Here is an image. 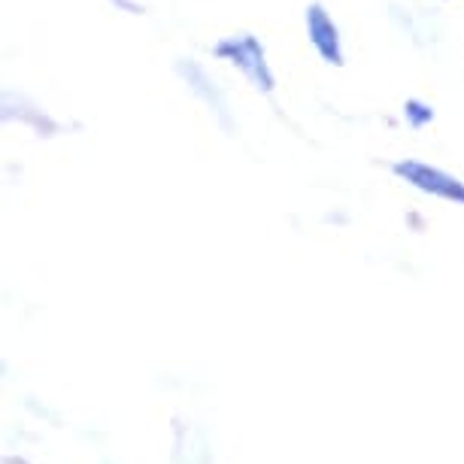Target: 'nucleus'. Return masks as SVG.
<instances>
[{"instance_id":"nucleus-2","label":"nucleus","mask_w":464,"mask_h":464,"mask_svg":"<svg viewBox=\"0 0 464 464\" xmlns=\"http://www.w3.org/2000/svg\"><path fill=\"white\" fill-rule=\"evenodd\" d=\"M392 170H395V177L401 182L413 186L416 191H422V195H431V198L450 200L455 207H464V182L459 177H452V173L434 168V164L416 161V159L398 161Z\"/></svg>"},{"instance_id":"nucleus-4","label":"nucleus","mask_w":464,"mask_h":464,"mask_svg":"<svg viewBox=\"0 0 464 464\" xmlns=\"http://www.w3.org/2000/svg\"><path fill=\"white\" fill-rule=\"evenodd\" d=\"M177 70H179L182 80H186L188 92H191V94H198V98L204 101L209 110L216 112L218 121H222L225 128H231V116H227V101H225V94L218 92V85H216L213 80H209L207 70L200 67V64H195V61H179Z\"/></svg>"},{"instance_id":"nucleus-6","label":"nucleus","mask_w":464,"mask_h":464,"mask_svg":"<svg viewBox=\"0 0 464 464\" xmlns=\"http://www.w3.org/2000/svg\"><path fill=\"white\" fill-rule=\"evenodd\" d=\"M112 4H116L121 13H130V15L143 13V6H140V4H134V0H112Z\"/></svg>"},{"instance_id":"nucleus-5","label":"nucleus","mask_w":464,"mask_h":464,"mask_svg":"<svg viewBox=\"0 0 464 464\" xmlns=\"http://www.w3.org/2000/svg\"><path fill=\"white\" fill-rule=\"evenodd\" d=\"M404 119H407V125H413V128H425V125H431L434 110L428 107L425 101L410 98V101L404 103Z\"/></svg>"},{"instance_id":"nucleus-1","label":"nucleus","mask_w":464,"mask_h":464,"mask_svg":"<svg viewBox=\"0 0 464 464\" xmlns=\"http://www.w3.org/2000/svg\"><path fill=\"white\" fill-rule=\"evenodd\" d=\"M216 58L227 61L231 67H237L246 80L256 85L261 94H270L276 89V76L267 64V52L252 34H237V37H225L216 43Z\"/></svg>"},{"instance_id":"nucleus-3","label":"nucleus","mask_w":464,"mask_h":464,"mask_svg":"<svg viewBox=\"0 0 464 464\" xmlns=\"http://www.w3.org/2000/svg\"><path fill=\"white\" fill-rule=\"evenodd\" d=\"M304 24H306L310 46L319 52V58L325 61V64H334V67L343 64V40H340V28H337V22L328 15L325 6L322 4L306 6Z\"/></svg>"}]
</instances>
